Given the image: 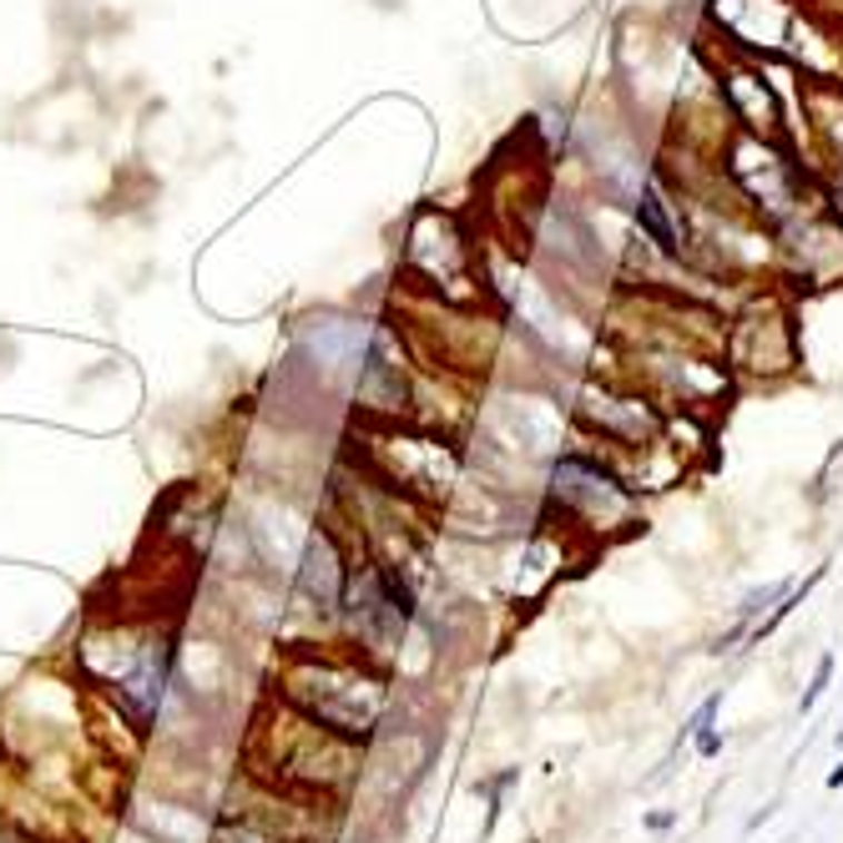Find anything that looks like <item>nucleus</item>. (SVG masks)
I'll return each instance as SVG.
<instances>
[{
	"label": "nucleus",
	"mask_w": 843,
	"mask_h": 843,
	"mask_svg": "<svg viewBox=\"0 0 843 843\" xmlns=\"http://www.w3.org/2000/svg\"><path fill=\"white\" fill-rule=\"evenodd\" d=\"M0 843H31V839H26V833H16L11 823H0Z\"/></svg>",
	"instance_id": "obj_7"
},
{
	"label": "nucleus",
	"mask_w": 843,
	"mask_h": 843,
	"mask_svg": "<svg viewBox=\"0 0 843 843\" xmlns=\"http://www.w3.org/2000/svg\"><path fill=\"white\" fill-rule=\"evenodd\" d=\"M672 823H677V813H652V819H646V829H672Z\"/></svg>",
	"instance_id": "obj_6"
},
{
	"label": "nucleus",
	"mask_w": 843,
	"mask_h": 843,
	"mask_svg": "<svg viewBox=\"0 0 843 843\" xmlns=\"http://www.w3.org/2000/svg\"><path fill=\"white\" fill-rule=\"evenodd\" d=\"M304 586H308V596H318V606H324V612H334V602H339V561H334V546L324 536L308 540Z\"/></svg>",
	"instance_id": "obj_1"
},
{
	"label": "nucleus",
	"mask_w": 843,
	"mask_h": 843,
	"mask_svg": "<svg viewBox=\"0 0 843 843\" xmlns=\"http://www.w3.org/2000/svg\"><path fill=\"white\" fill-rule=\"evenodd\" d=\"M829 789H843V763H839V767H833V773H829Z\"/></svg>",
	"instance_id": "obj_8"
},
{
	"label": "nucleus",
	"mask_w": 843,
	"mask_h": 843,
	"mask_svg": "<svg viewBox=\"0 0 843 843\" xmlns=\"http://www.w3.org/2000/svg\"><path fill=\"white\" fill-rule=\"evenodd\" d=\"M697 753L702 757H717V753H723V733H712V727H707V733H697Z\"/></svg>",
	"instance_id": "obj_5"
},
{
	"label": "nucleus",
	"mask_w": 843,
	"mask_h": 843,
	"mask_svg": "<svg viewBox=\"0 0 843 843\" xmlns=\"http://www.w3.org/2000/svg\"><path fill=\"white\" fill-rule=\"evenodd\" d=\"M833 743H839V747H843V727H839V737H833Z\"/></svg>",
	"instance_id": "obj_9"
},
{
	"label": "nucleus",
	"mask_w": 843,
	"mask_h": 843,
	"mask_svg": "<svg viewBox=\"0 0 843 843\" xmlns=\"http://www.w3.org/2000/svg\"><path fill=\"white\" fill-rule=\"evenodd\" d=\"M657 202H662V198H657V187H646V202H642V218H646V228H652V232H657V242H662V248H667V252H672V248H677V242H672V238H677V232H672V228H667V222H662V208H657Z\"/></svg>",
	"instance_id": "obj_2"
},
{
	"label": "nucleus",
	"mask_w": 843,
	"mask_h": 843,
	"mask_svg": "<svg viewBox=\"0 0 843 843\" xmlns=\"http://www.w3.org/2000/svg\"><path fill=\"white\" fill-rule=\"evenodd\" d=\"M829 677H833V657H819V672H813V682L803 687V702H799V712H809L813 702L823 697V687H829Z\"/></svg>",
	"instance_id": "obj_4"
},
{
	"label": "nucleus",
	"mask_w": 843,
	"mask_h": 843,
	"mask_svg": "<svg viewBox=\"0 0 843 843\" xmlns=\"http://www.w3.org/2000/svg\"><path fill=\"white\" fill-rule=\"evenodd\" d=\"M717 707H723V697H707V702H702V707H697V712H692V723H687V727H682V737H677V743H687V737H697V733H707V727H712V717H717Z\"/></svg>",
	"instance_id": "obj_3"
}]
</instances>
